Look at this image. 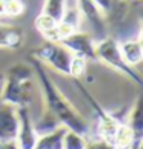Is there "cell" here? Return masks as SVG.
Wrapping results in <instances>:
<instances>
[{"label": "cell", "mask_w": 143, "mask_h": 149, "mask_svg": "<svg viewBox=\"0 0 143 149\" xmlns=\"http://www.w3.org/2000/svg\"><path fill=\"white\" fill-rule=\"evenodd\" d=\"M23 3L22 0H5V15L9 17H17L23 13Z\"/></svg>", "instance_id": "19"}, {"label": "cell", "mask_w": 143, "mask_h": 149, "mask_svg": "<svg viewBox=\"0 0 143 149\" xmlns=\"http://www.w3.org/2000/svg\"><path fill=\"white\" fill-rule=\"evenodd\" d=\"M135 140L139 139L134 137L133 129L126 123H120L117 134H115V140H114V149H128Z\"/></svg>", "instance_id": "14"}, {"label": "cell", "mask_w": 143, "mask_h": 149, "mask_svg": "<svg viewBox=\"0 0 143 149\" xmlns=\"http://www.w3.org/2000/svg\"><path fill=\"white\" fill-rule=\"evenodd\" d=\"M88 141L85 135H80L77 132L66 129L63 135V149H86Z\"/></svg>", "instance_id": "15"}, {"label": "cell", "mask_w": 143, "mask_h": 149, "mask_svg": "<svg viewBox=\"0 0 143 149\" xmlns=\"http://www.w3.org/2000/svg\"><path fill=\"white\" fill-rule=\"evenodd\" d=\"M126 125L133 129L135 139L142 140V132H143V102H142V97L137 98V103L134 104L133 111H131V115H129V120Z\"/></svg>", "instance_id": "12"}, {"label": "cell", "mask_w": 143, "mask_h": 149, "mask_svg": "<svg viewBox=\"0 0 143 149\" xmlns=\"http://www.w3.org/2000/svg\"><path fill=\"white\" fill-rule=\"evenodd\" d=\"M77 9L82 15V19H85L92 28H94L96 34L98 38L106 37V14L96 2L92 0H75Z\"/></svg>", "instance_id": "6"}, {"label": "cell", "mask_w": 143, "mask_h": 149, "mask_svg": "<svg viewBox=\"0 0 143 149\" xmlns=\"http://www.w3.org/2000/svg\"><path fill=\"white\" fill-rule=\"evenodd\" d=\"M19 132L17 108L9 103L0 102V140H15Z\"/></svg>", "instance_id": "8"}, {"label": "cell", "mask_w": 143, "mask_h": 149, "mask_svg": "<svg viewBox=\"0 0 143 149\" xmlns=\"http://www.w3.org/2000/svg\"><path fill=\"white\" fill-rule=\"evenodd\" d=\"M34 57L40 60L43 65L51 66L57 72L69 75V68H71V62H73L74 54L68 51L63 45H60L59 42L46 40L40 48L34 51Z\"/></svg>", "instance_id": "4"}, {"label": "cell", "mask_w": 143, "mask_h": 149, "mask_svg": "<svg viewBox=\"0 0 143 149\" xmlns=\"http://www.w3.org/2000/svg\"><path fill=\"white\" fill-rule=\"evenodd\" d=\"M120 52H122L123 60L131 66H135L142 62L143 58V46H142V37L139 36L134 40H126L120 45Z\"/></svg>", "instance_id": "9"}, {"label": "cell", "mask_w": 143, "mask_h": 149, "mask_svg": "<svg viewBox=\"0 0 143 149\" xmlns=\"http://www.w3.org/2000/svg\"><path fill=\"white\" fill-rule=\"evenodd\" d=\"M86 149H112V148H109L108 145H105V143H102V145H98V146H96V145H88V148Z\"/></svg>", "instance_id": "21"}, {"label": "cell", "mask_w": 143, "mask_h": 149, "mask_svg": "<svg viewBox=\"0 0 143 149\" xmlns=\"http://www.w3.org/2000/svg\"><path fill=\"white\" fill-rule=\"evenodd\" d=\"M96 58L103 62L111 69L117 71L119 74L128 77L129 80L134 81V83L142 85L140 74L134 69V66L128 65L123 60L122 52H120V45L115 38L108 37V36L103 37V38H98L96 42Z\"/></svg>", "instance_id": "3"}, {"label": "cell", "mask_w": 143, "mask_h": 149, "mask_svg": "<svg viewBox=\"0 0 143 149\" xmlns=\"http://www.w3.org/2000/svg\"><path fill=\"white\" fill-rule=\"evenodd\" d=\"M66 132V128L60 125L57 129H54L49 134H43L37 140V149H63V135Z\"/></svg>", "instance_id": "11"}, {"label": "cell", "mask_w": 143, "mask_h": 149, "mask_svg": "<svg viewBox=\"0 0 143 149\" xmlns=\"http://www.w3.org/2000/svg\"><path fill=\"white\" fill-rule=\"evenodd\" d=\"M85 72H86V58L80 56H74L73 62H71V68H69V77L80 79V77L85 75Z\"/></svg>", "instance_id": "18"}, {"label": "cell", "mask_w": 143, "mask_h": 149, "mask_svg": "<svg viewBox=\"0 0 143 149\" xmlns=\"http://www.w3.org/2000/svg\"><path fill=\"white\" fill-rule=\"evenodd\" d=\"M34 71L29 65L17 63L8 69L6 79H3V88L0 102L9 103L15 108L28 106L32 100V80Z\"/></svg>", "instance_id": "2"}, {"label": "cell", "mask_w": 143, "mask_h": 149, "mask_svg": "<svg viewBox=\"0 0 143 149\" xmlns=\"http://www.w3.org/2000/svg\"><path fill=\"white\" fill-rule=\"evenodd\" d=\"M34 149H37V148H34Z\"/></svg>", "instance_id": "23"}, {"label": "cell", "mask_w": 143, "mask_h": 149, "mask_svg": "<svg viewBox=\"0 0 143 149\" xmlns=\"http://www.w3.org/2000/svg\"><path fill=\"white\" fill-rule=\"evenodd\" d=\"M65 8H66V0H45L42 13L51 15L54 20L60 22L63 17Z\"/></svg>", "instance_id": "16"}, {"label": "cell", "mask_w": 143, "mask_h": 149, "mask_svg": "<svg viewBox=\"0 0 143 149\" xmlns=\"http://www.w3.org/2000/svg\"><path fill=\"white\" fill-rule=\"evenodd\" d=\"M17 114H19V132L17 137H15V141L20 146V149H34L38 140V134L36 132L28 106L17 108Z\"/></svg>", "instance_id": "7"}, {"label": "cell", "mask_w": 143, "mask_h": 149, "mask_svg": "<svg viewBox=\"0 0 143 149\" xmlns=\"http://www.w3.org/2000/svg\"><path fill=\"white\" fill-rule=\"evenodd\" d=\"M5 15V0H0V17Z\"/></svg>", "instance_id": "22"}, {"label": "cell", "mask_w": 143, "mask_h": 149, "mask_svg": "<svg viewBox=\"0 0 143 149\" xmlns=\"http://www.w3.org/2000/svg\"><path fill=\"white\" fill-rule=\"evenodd\" d=\"M23 43V31L17 26L0 23V48L17 49Z\"/></svg>", "instance_id": "10"}, {"label": "cell", "mask_w": 143, "mask_h": 149, "mask_svg": "<svg viewBox=\"0 0 143 149\" xmlns=\"http://www.w3.org/2000/svg\"><path fill=\"white\" fill-rule=\"evenodd\" d=\"M0 149H20V146L17 145L15 140H8V141L0 140Z\"/></svg>", "instance_id": "20"}, {"label": "cell", "mask_w": 143, "mask_h": 149, "mask_svg": "<svg viewBox=\"0 0 143 149\" xmlns=\"http://www.w3.org/2000/svg\"><path fill=\"white\" fill-rule=\"evenodd\" d=\"M29 63L37 77L38 88H40L42 98H43V106L56 115L60 125H63L66 129H71L85 137L89 135V125H88L86 118L77 111L74 104L54 85V81L51 80V77L48 75L45 69V65L36 57H31Z\"/></svg>", "instance_id": "1"}, {"label": "cell", "mask_w": 143, "mask_h": 149, "mask_svg": "<svg viewBox=\"0 0 143 149\" xmlns=\"http://www.w3.org/2000/svg\"><path fill=\"white\" fill-rule=\"evenodd\" d=\"M57 23H59L57 20H54L51 15H48V14H45V13L38 14L37 19H36V22H34L36 29L40 32V34L45 37V38L54 31V28L57 26Z\"/></svg>", "instance_id": "17"}, {"label": "cell", "mask_w": 143, "mask_h": 149, "mask_svg": "<svg viewBox=\"0 0 143 149\" xmlns=\"http://www.w3.org/2000/svg\"><path fill=\"white\" fill-rule=\"evenodd\" d=\"M60 126V121L56 118V115H54L51 111H48L46 108H43V114L40 120L34 123V128H36V132L38 134V137L43 135V134H49V132H52L54 129H57Z\"/></svg>", "instance_id": "13"}, {"label": "cell", "mask_w": 143, "mask_h": 149, "mask_svg": "<svg viewBox=\"0 0 143 149\" xmlns=\"http://www.w3.org/2000/svg\"><path fill=\"white\" fill-rule=\"evenodd\" d=\"M60 45L71 51L74 56H80L86 60H96V40L88 32L74 31L68 37L62 38L59 42Z\"/></svg>", "instance_id": "5"}]
</instances>
